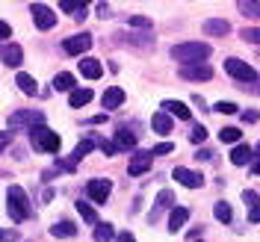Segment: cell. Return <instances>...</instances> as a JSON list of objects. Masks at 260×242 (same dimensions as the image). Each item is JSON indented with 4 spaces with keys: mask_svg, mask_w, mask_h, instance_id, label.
I'll list each match as a JSON object with an SVG mask.
<instances>
[{
    "mask_svg": "<svg viewBox=\"0 0 260 242\" xmlns=\"http://www.w3.org/2000/svg\"><path fill=\"white\" fill-rule=\"evenodd\" d=\"M175 62H183V65H201L207 56H210V45L207 42H183V45H175L169 50Z\"/></svg>",
    "mask_w": 260,
    "mask_h": 242,
    "instance_id": "cell-1",
    "label": "cell"
},
{
    "mask_svg": "<svg viewBox=\"0 0 260 242\" xmlns=\"http://www.w3.org/2000/svg\"><path fill=\"white\" fill-rule=\"evenodd\" d=\"M6 201H9V216H12V222H27L32 216V207H30V198L27 192L21 189V186H9V192H6Z\"/></svg>",
    "mask_w": 260,
    "mask_h": 242,
    "instance_id": "cell-2",
    "label": "cell"
},
{
    "mask_svg": "<svg viewBox=\"0 0 260 242\" xmlns=\"http://www.w3.org/2000/svg\"><path fill=\"white\" fill-rule=\"evenodd\" d=\"M30 142H32V148H36V151H48V154H56V151H59V145H62L59 133L48 130L45 124H39V127L30 130Z\"/></svg>",
    "mask_w": 260,
    "mask_h": 242,
    "instance_id": "cell-3",
    "label": "cell"
},
{
    "mask_svg": "<svg viewBox=\"0 0 260 242\" xmlns=\"http://www.w3.org/2000/svg\"><path fill=\"white\" fill-rule=\"evenodd\" d=\"M225 71L234 77V80H240V83H254L257 80V71H254L248 62L237 59V56H228L225 59Z\"/></svg>",
    "mask_w": 260,
    "mask_h": 242,
    "instance_id": "cell-4",
    "label": "cell"
},
{
    "mask_svg": "<svg viewBox=\"0 0 260 242\" xmlns=\"http://www.w3.org/2000/svg\"><path fill=\"white\" fill-rule=\"evenodd\" d=\"M42 121H45V115L39 113V110H21V113L9 115V127L12 130H21V127H27V124H30V130H32V127H39Z\"/></svg>",
    "mask_w": 260,
    "mask_h": 242,
    "instance_id": "cell-5",
    "label": "cell"
},
{
    "mask_svg": "<svg viewBox=\"0 0 260 242\" xmlns=\"http://www.w3.org/2000/svg\"><path fill=\"white\" fill-rule=\"evenodd\" d=\"M110 192H113V183H110V180L95 178V180H89V183H86V195H89L95 204H107Z\"/></svg>",
    "mask_w": 260,
    "mask_h": 242,
    "instance_id": "cell-6",
    "label": "cell"
},
{
    "mask_svg": "<svg viewBox=\"0 0 260 242\" xmlns=\"http://www.w3.org/2000/svg\"><path fill=\"white\" fill-rule=\"evenodd\" d=\"M30 15H32V21H36V27H39V30H53V24H56V15L50 12L45 3H32Z\"/></svg>",
    "mask_w": 260,
    "mask_h": 242,
    "instance_id": "cell-7",
    "label": "cell"
},
{
    "mask_svg": "<svg viewBox=\"0 0 260 242\" xmlns=\"http://www.w3.org/2000/svg\"><path fill=\"white\" fill-rule=\"evenodd\" d=\"M89 48H92V36H89V32H77V36H71V39L62 42V50L71 53V56H80V53H86Z\"/></svg>",
    "mask_w": 260,
    "mask_h": 242,
    "instance_id": "cell-8",
    "label": "cell"
},
{
    "mask_svg": "<svg viewBox=\"0 0 260 242\" xmlns=\"http://www.w3.org/2000/svg\"><path fill=\"white\" fill-rule=\"evenodd\" d=\"M175 180H178L180 186H186V189H201V186H204V178H201L198 171L183 168V165H178V168H175Z\"/></svg>",
    "mask_w": 260,
    "mask_h": 242,
    "instance_id": "cell-9",
    "label": "cell"
},
{
    "mask_svg": "<svg viewBox=\"0 0 260 242\" xmlns=\"http://www.w3.org/2000/svg\"><path fill=\"white\" fill-rule=\"evenodd\" d=\"M180 77H183V80L201 83V80H210L213 71L207 68V65H183V68H180Z\"/></svg>",
    "mask_w": 260,
    "mask_h": 242,
    "instance_id": "cell-10",
    "label": "cell"
},
{
    "mask_svg": "<svg viewBox=\"0 0 260 242\" xmlns=\"http://www.w3.org/2000/svg\"><path fill=\"white\" fill-rule=\"evenodd\" d=\"M243 201H245V207H248V222L251 225H260V195L251 192V189H245Z\"/></svg>",
    "mask_w": 260,
    "mask_h": 242,
    "instance_id": "cell-11",
    "label": "cell"
},
{
    "mask_svg": "<svg viewBox=\"0 0 260 242\" xmlns=\"http://www.w3.org/2000/svg\"><path fill=\"white\" fill-rule=\"evenodd\" d=\"M0 59L6 65H12V68H18V65L24 62V50L18 48V45H0Z\"/></svg>",
    "mask_w": 260,
    "mask_h": 242,
    "instance_id": "cell-12",
    "label": "cell"
},
{
    "mask_svg": "<svg viewBox=\"0 0 260 242\" xmlns=\"http://www.w3.org/2000/svg\"><path fill=\"white\" fill-rule=\"evenodd\" d=\"M151 162H154V157H151V154H136V157L130 160V165H127L130 178H139V175H145L148 168H151Z\"/></svg>",
    "mask_w": 260,
    "mask_h": 242,
    "instance_id": "cell-13",
    "label": "cell"
},
{
    "mask_svg": "<svg viewBox=\"0 0 260 242\" xmlns=\"http://www.w3.org/2000/svg\"><path fill=\"white\" fill-rule=\"evenodd\" d=\"M101 103H104V110H118L121 103H124V92L118 89V86H110L104 97H101Z\"/></svg>",
    "mask_w": 260,
    "mask_h": 242,
    "instance_id": "cell-14",
    "label": "cell"
},
{
    "mask_svg": "<svg viewBox=\"0 0 260 242\" xmlns=\"http://www.w3.org/2000/svg\"><path fill=\"white\" fill-rule=\"evenodd\" d=\"M201 30L207 32V36H228L231 32V24H228L225 18H207Z\"/></svg>",
    "mask_w": 260,
    "mask_h": 242,
    "instance_id": "cell-15",
    "label": "cell"
},
{
    "mask_svg": "<svg viewBox=\"0 0 260 242\" xmlns=\"http://www.w3.org/2000/svg\"><path fill=\"white\" fill-rule=\"evenodd\" d=\"M77 65H80V74H83V77H89V80H98V77L104 74L101 62H98V59H92V56H83Z\"/></svg>",
    "mask_w": 260,
    "mask_h": 242,
    "instance_id": "cell-16",
    "label": "cell"
},
{
    "mask_svg": "<svg viewBox=\"0 0 260 242\" xmlns=\"http://www.w3.org/2000/svg\"><path fill=\"white\" fill-rule=\"evenodd\" d=\"M186 219H189V210H186V207H175V210L169 213V230L178 233L180 227L186 225Z\"/></svg>",
    "mask_w": 260,
    "mask_h": 242,
    "instance_id": "cell-17",
    "label": "cell"
},
{
    "mask_svg": "<svg viewBox=\"0 0 260 242\" xmlns=\"http://www.w3.org/2000/svg\"><path fill=\"white\" fill-rule=\"evenodd\" d=\"M50 236H56V239H71V236H77V227H74V222H56V225L50 227Z\"/></svg>",
    "mask_w": 260,
    "mask_h": 242,
    "instance_id": "cell-18",
    "label": "cell"
},
{
    "mask_svg": "<svg viewBox=\"0 0 260 242\" xmlns=\"http://www.w3.org/2000/svg\"><path fill=\"white\" fill-rule=\"evenodd\" d=\"M162 113L169 115H178V118H183V121H189V110H186V103H180V100H162Z\"/></svg>",
    "mask_w": 260,
    "mask_h": 242,
    "instance_id": "cell-19",
    "label": "cell"
},
{
    "mask_svg": "<svg viewBox=\"0 0 260 242\" xmlns=\"http://www.w3.org/2000/svg\"><path fill=\"white\" fill-rule=\"evenodd\" d=\"M251 160H254V154H251L248 145H237L231 151V162H234V165H248Z\"/></svg>",
    "mask_w": 260,
    "mask_h": 242,
    "instance_id": "cell-20",
    "label": "cell"
},
{
    "mask_svg": "<svg viewBox=\"0 0 260 242\" xmlns=\"http://www.w3.org/2000/svg\"><path fill=\"white\" fill-rule=\"evenodd\" d=\"M115 148H118V151H121V148H124V151L136 148V136H133L127 127H118V133H115Z\"/></svg>",
    "mask_w": 260,
    "mask_h": 242,
    "instance_id": "cell-21",
    "label": "cell"
},
{
    "mask_svg": "<svg viewBox=\"0 0 260 242\" xmlns=\"http://www.w3.org/2000/svg\"><path fill=\"white\" fill-rule=\"evenodd\" d=\"M59 9L68 12V15H74L77 21L86 18V3H77V0H62V3H59Z\"/></svg>",
    "mask_w": 260,
    "mask_h": 242,
    "instance_id": "cell-22",
    "label": "cell"
},
{
    "mask_svg": "<svg viewBox=\"0 0 260 242\" xmlns=\"http://www.w3.org/2000/svg\"><path fill=\"white\" fill-rule=\"evenodd\" d=\"M53 89H56V92H74V74H68V71L56 74V77H53Z\"/></svg>",
    "mask_w": 260,
    "mask_h": 242,
    "instance_id": "cell-23",
    "label": "cell"
},
{
    "mask_svg": "<svg viewBox=\"0 0 260 242\" xmlns=\"http://www.w3.org/2000/svg\"><path fill=\"white\" fill-rule=\"evenodd\" d=\"M151 124H154V130L157 133H172V118H169V113H154V118H151Z\"/></svg>",
    "mask_w": 260,
    "mask_h": 242,
    "instance_id": "cell-24",
    "label": "cell"
},
{
    "mask_svg": "<svg viewBox=\"0 0 260 242\" xmlns=\"http://www.w3.org/2000/svg\"><path fill=\"white\" fill-rule=\"evenodd\" d=\"M89 100H92V89H74L71 97H68V103H71L74 110H77V107H86Z\"/></svg>",
    "mask_w": 260,
    "mask_h": 242,
    "instance_id": "cell-25",
    "label": "cell"
},
{
    "mask_svg": "<svg viewBox=\"0 0 260 242\" xmlns=\"http://www.w3.org/2000/svg\"><path fill=\"white\" fill-rule=\"evenodd\" d=\"M169 204H172V192H169V189H162V192L157 195V201H154V210H151V216H148V219L154 222V219L160 216V210H166Z\"/></svg>",
    "mask_w": 260,
    "mask_h": 242,
    "instance_id": "cell-26",
    "label": "cell"
},
{
    "mask_svg": "<svg viewBox=\"0 0 260 242\" xmlns=\"http://www.w3.org/2000/svg\"><path fill=\"white\" fill-rule=\"evenodd\" d=\"M213 216H216L222 225H228V222L234 219V213H231V204H228V201H216V204H213Z\"/></svg>",
    "mask_w": 260,
    "mask_h": 242,
    "instance_id": "cell-27",
    "label": "cell"
},
{
    "mask_svg": "<svg viewBox=\"0 0 260 242\" xmlns=\"http://www.w3.org/2000/svg\"><path fill=\"white\" fill-rule=\"evenodd\" d=\"M115 236V227L110 225V222H98L95 227V242H110Z\"/></svg>",
    "mask_w": 260,
    "mask_h": 242,
    "instance_id": "cell-28",
    "label": "cell"
},
{
    "mask_svg": "<svg viewBox=\"0 0 260 242\" xmlns=\"http://www.w3.org/2000/svg\"><path fill=\"white\" fill-rule=\"evenodd\" d=\"M92 148H95V139H83L80 145L74 148V154H71V160H74V162H80L83 157H89V154H92Z\"/></svg>",
    "mask_w": 260,
    "mask_h": 242,
    "instance_id": "cell-29",
    "label": "cell"
},
{
    "mask_svg": "<svg viewBox=\"0 0 260 242\" xmlns=\"http://www.w3.org/2000/svg\"><path fill=\"white\" fill-rule=\"evenodd\" d=\"M237 6H240V12H243L245 18H260V3L257 0H240Z\"/></svg>",
    "mask_w": 260,
    "mask_h": 242,
    "instance_id": "cell-30",
    "label": "cell"
},
{
    "mask_svg": "<svg viewBox=\"0 0 260 242\" xmlns=\"http://www.w3.org/2000/svg\"><path fill=\"white\" fill-rule=\"evenodd\" d=\"M15 86L24 92V95H36V80H32L30 74H18V77H15Z\"/></svg>",
    "mask_w": 260,
    "mask_h": 242,
    "instance_id": "cell-31",
    "label": "cell"
},
{
    "mask_svg": "<svg viewBox=\"0 0 260 242\" xmlns=\"http://www.w3.org/2000/svg\"><path fill=\"white\" fill-rule=\"evenodd\" d=\"M127 24L130 27H139V30H151V27H154V21H151L148 15H130Z\"/></svg>",
    "mask_w": 260,
    "mask_h": 242,
    "instance_id": "cell-32",
    "label": "cell"
},
{
    "mask_svg": "<svg viewBox=\"0 0 260 242\" xmlns=\"http://www.w3.org/2000/svg\"><path fill=\"white\" fill-rule=\"evenodd\" d=\"M213 113H222V115H234V113H240V107H237V103H231V100H219V103L213 107Z\"/></svg>",
    "mask_w": 260,
    "mask_h": 242,
    "instance_id": "cell-33",
    "label": "cell"
},
{
    "mask_svg": "<svg viewBox=\"0 0 260 242\" xmlns=\"http://www.w3.org/2000/svg\"><path fill=\"white\" fill-rule=\"evenodd\" d=\"M219 139L228 142V145H231V142H240V130H237V127H222V130H219Z\"/></svg>",
    "mask_w": 260,
    "mask_h": 242,
    "instance_id": "cell-34",
    "label": "cell"
},
{
    "mask_svg": "<svg viewBox=\"0 0 260 242\" xmlns=\"http://www.w3.org/2000/svg\"><path fill=\"white\" fill-rule=\"evenodd\" d=\"M243 36L245 42H251V45H260V27H243Z\"/></svg>",
    "mask_w": 260,
    "mask_h": 242,
    "instance_id": "cell-35",
    "label": "cell"
},
{
    "mask_svg": "<svg viewBox=\"0 0 260 242\" xmlns=\"http://www.w3.org/2000/svg\"><path fill=\"white\" fill-rule=\"evenodd\" d=\"M77 213H80V216H83V219H86V222H98L95 210H92V207H89L86 201H77Z\"/></svg>",
    "mask_w": 260,
    "mask_h": 242,
    "instance_id": "cell-36",
    "label": "cell"
},
{
    "mask_svg": "<svg viewBox=\"0 0 260 242\" xmlns=\"http://www.w3.org/2000/svg\"><path fill=\"white\" fill-rule=\"evenodd\" d=\"M189 139H192L195 145H201V142L207 139V130L201 127V124H195V127H192V133H189Z\"/></svg>",
    "mask_w": 260,
    "mask_h": 242,
    "instance_id": "cell-37",
    "label": "cell"
},
{
    "mask_svg": "<svg viewBox=\"0 0 260 242\" xmlns=\"http://www.w3.org/2000/svg\"><path fill=\"white\" fill-rule=\"evenodd\" d=\"M172 151H175V145H172V142H162V145L151 148L148 154H151V157H162V154H172Z\"/></svg>",
    "mask_w": 260,
    "mask_h": 242,
    "instance_id": "cell-38",
    "label": "cell"
},
{
    "mask_svg": "<svg viewBox=\"0 0 260 242\" xmlns=\"http://www.w3.org/2000/svg\"><path fill=\"white\" fill-rule=\"evenodd\" d=\"M98 142V139H95ZM98 145H101V151H104V154H107V157H113L115 151H118V148L113 145V142H107V139H101V142H98Z\"/></svg>",
    "mask_w": 260,
    "mask_h": 242,
    "instance_id": "cell-39",
    "label": "cell"
},
{
    "mask_svg": "<svg viewBox=\"0 0 260 242\" xmlns=\"http://www.w3.org/2000/svg\"><path fill=\"white\" fill-rule=\"evenodd\" d=\"M9 142H12V133H6V130H3V133H0V154L9 148Z\"/></svg>",
    "mask_w": 260,
    "mask_h": 242,
    "instance_id": "cell-40",
    "label": "cell"
},
{
    "mask_svg": "<svg viewBox=\"0 0 260 242\" xmlns=\"http://www.w3.org/2000/svg\"><path fill=\"white\" fill-rule=\"evenodd\" d=\"M3 39H12V27H9L6 21H0V42H3Z\"/></svg>",
    "mask_w": 260,
    "mask_h": 242,
    "instance_id": "cell-41",
    "label": "cell"
},
{
    "mask_svg": "<svg viewBox=\"0 0 260 242\" xmlns=\"http://www.w3.org/2000/svg\"><path fill=\"white\" fill-rule=\"evenodd\" d=\"M257 118H260V115L254 113V110H245V113H243V121H245V124H254Z\"/></svg>",
    "mask_w": 260,
    "mask_h": 242,
    "instance_id": "cell-42",
    "label": "cell"
},
{
    "mask_svg": "<svg viewBox=\"0 0 260 242\" xmlns=\"http://www.w3.org/2000/svg\"><path fill=\"white\" fill-rule=\"evenodd\" d=\"M110 12H113V9H110L107 3H98V15L101 18H110Z\"/></svg>",
    "mask_w": 260,
    "mask_h": 242,
    "instance_id": "cell-43",
    "label": "cell"
},
{
    "mask_svg": "<svg viewBox=\"0 0 260 242\" xmlns=\"http://www.w3.org/2000/svg\"><path fill=\"white\" fill-rule=\"evenodd\" d=\"M15 239V230H0V242H12Z\"/></svg>",
    "mask_w": 260,
    "mask_h": 242,
    "instance_id": "cell-44",
    "label": "cell"
},
{
    "mask_svg": "<svg viewBox=\"0 0 260 242\" xmlns=\"http://www.w3.org/2000/svg\"><path fill=\"white\" fill-rule=\"evenodd\" d=\"M195 157H198V160H213V151H207V148H204V151H198Z\"/></svg>",
    "mask_w": 260,
    "mask_h": 242,
    "instance_id": "cell-45",
    "label": "cell"
},
{
    "mask_svg": "<svg viewBox=\"0 0 260 242\" xmlns=\"http://www.w3.org/2000/svg\"><path fill=\"white\" fill-rule=\"evenodd\" d=\"M115 242H136V239H133V233H118Z\"/></svg>",
    "mask_w": 260,
    "mask_h": 242,
    "instance_id": "cell-46",
    "label": "cell"
},
{
    "mask_svg": "<svg viewBox=\"0 0 260 242\" xmlns=\"http://www.w3.org/2000/svg\"><path fill=\"white\" fill-rule=\"evenodd\" d=\"M251 171H254V175H260V160L254 162V165H251Z\"/></svg>",
    "mask_w": 260,
    "mask_h": 242,
    "instance_id": "cell-47",
    "label": "cell"
},
{
    "mask_svg": "<svg viewBox=\"0 0 260 242\" xmlns=\"http://www.w3.org/2000/svg\"><path fill=\"white\" fill-rule=\"evenodd\" d=\"M257 154H260V145H257Z\"/></svg>",
    "mask_w": 260,
    "mask_h": 242,
    "instance_id": "cell-48",
    "label": "cell"
}]
</instances>
